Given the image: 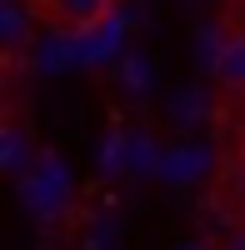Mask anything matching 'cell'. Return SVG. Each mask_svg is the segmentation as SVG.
Wrapping results in <instances>:
<instances>
[{
	"label": "cell",
	"mask_w": 245,
	"mask_h": 250,
	"mask_svg": "<svg viewBox=\"0 0 245 250\" xmlns=\"http://www.w3.org/2000/svg\"><path fill=\"white\" fill-rule=\"evenodd\" d=\"M115 10V0H30V15L60 35H90Z\"/></svg>",
	"instance_id": "cell-1"
},
{
	"label": "cell",
	"mask_w": 245,
	"mask_h": 250,
	"mask_svg": "<svg viewBox=\"0 0 245 250\" xmlns=\"http://www.w3.org/2000/svg\"><path fill=\"white\" fill-rule=\"evenodd\" d=\"M210 70H215V80H220L225 90H245V30L225 35V40L215 45Z\"/></svg>",
	"instance_id": "cell-2"
},
{
	"label": "cell",
	"mask_w": 245,
	"mask_h": 250,
	"mask_svg": "<svg viewBox=\"0 0 245 250\" xmlns=\"http://www.w3.org/2000/svg\"><path fill=\"white\" fill-rule=\"evenodd\" d=\"M230 195H235V205L245 210V165H240V170L230 175Z\"/></svg>",
	"instance_id": "cell-3"
}]
</instances>
